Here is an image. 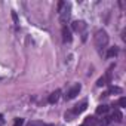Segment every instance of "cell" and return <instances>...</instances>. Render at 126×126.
<instances>
[{
    "label": "cell",
    "instance_id": "cell-1",
    "mask_svg": "<svg viewBox=\"0 0 126 126\" xmlns=\"http://www.w3.org/2000/svg\"><path fill=\"white\" fill-rule=\"evenodd\" d=\"M94 42H95V46H96V49L99 52L104 50L107 47V45H108V34H107V31L105 30H98L95 33V36H94Z\"/></svg>",
    "mask_w": 126,
    "mask_h": 126
},
{
    "label": "cell",
    "instance_id": "cell-2",
    "mask_svg": "<svg viewBox=\"0 0 126 126\" xmlns=\"http://www.w3.org/2000/svg\"><path fill=\"white\" fill-rule=\"evenodd\" d=\"M58 11H59L61 22H64V25H65V22H67L68 18H70V5H68V3H64V2H61L59 6H58Z\"/></svg>",
    "mask_w": 126,
    "mask_h": 126
},
{
    "label": "cell",
    "instance_id": "cell-3",
    "mask_svg": "<svg viewBox=\"0 0 126 126\" xmlns=\"http://www.w3.org/2000/svg\"><path fill=\"white\" fill-rule=\"evenodd\" d=\"M80 89H82V86L80 85H74L68 92H67V95H65V98L67 99H73V98H76L77 95H79V92H80Z\"/></svg>",
    "mask_w": 126,
    "mask_h": 126
},
{
    "label": "cell",
    "instance_id": "cell-4",
    "mask_svg": "<svg viewBox=\"0 0 126 126\" xmlns=\"http://www.w3.org/2000/svg\"><path fill=\"white\" fill-rule=\"evenodd\" d=\"M71 31L67 25H62V42L64 43H70L71 42Z\"/></svg>",
    "mask_w": 126,
    "mask_h": 126
},
{
    "label": "cell",
    "instance_id": "cell-5",
    "mask_svg": "<svg viewBox=\"0 0 126 126\" xmlns=\"http://www.w3.org/2000/svg\"><path fill=\"white\" fill-rule=\"evenodd\" d=\"M59 95H61V91L59 89H56L55 92H52L50 95H49V98H47V101L50 102V104H55L58 99H59Z\"/></svg>",
    "mask_w": 126,
    "mask_h": 126
},
{
    "label": "cell",
    "instance_id": "cell-6",
    "mask_svg": "<svg viewBox=\"0 0 126 126\" xmlns=\"http://www.w3.org/2000/svg\"><path fill=\"white\" fill-rule=\"evenodd\" d=\"M85 22L83 21H74L73 22V30H76V31H82V30H85Z\"/></svg>",
    "mask_w": 126,
    "mask_h": 126
},
{
    "label": "cell",
    "instance_id": "cell-7",
    "mask_svg": "<svg viewBox=\"0 0 126 126\" xmlns=\"http://www.w3.org/2000/svg\"><path fill=\"white\" fill-rule=\"evenodd\" d=\"M86 105H88V104H86V101H83L80 105H76V107H74L73 113H74V114H80L82 111H85V110H86Z\"/></svg>",
    "mask_w": 126,
    "mask_h": 126
},
{
    "label": "cell",
    "instance_id": "cell-8",
    "mask_svg": "<svg viewBox=\"0 0 126 126\" xmlns=\"http://www.w3.org/2000/svg\"><path fill=\"white\" fill-rule=\"evenodd\" d=\"M117 53H119V49L117 47H110L108 52H107V56L108 58H114V56H117Z\"/></svg>",
    "mask_w": 126,
    "mask_h": 126
},
{
    "label": "cell",
    "instance_id": "cell-9",
    "mask_svg": "<svg viewBox=\"0 0 126 126\" xmlns=\"http://www.w3.org/2000/svg\"><path fill=\"white\" fill-rule=\"evenodd\" d=\"M111 119H113V120H116V122H119V123H120V122H122V119H123V116H122V113H120V111H119V110H116V111H114V113H113V117H111Z\"/></svg>",
    "mask_w": 126,
    "mask_h": 126
},
{
    "label": "cell",
    "instance_id": "cell-10",
    "mask_svg": "<svg viewBox=\"0 0 126 126\" xmlns=\"http://www.w3.org/2000/svg\"><path fill=\"white\" fill-rule=\"evenodd\" d=\"M108 111V105H99L96 108V114H105Z\"/></svg>",
    "mask_w": 126,
    "mask_h": 126
},
{
    "label": "cell",
    "instance_id": "cell-11",
    "mask_svg": "<svg viewBox=\"0 0 126 126\" xmlns=\"http://www.w3.org/2000/svg\"><path fill=\"white\" fill-rule=\"evenodd\" d=\"M85 125H86V126H89V125H91V126H94V125H95V119H94V117H86Z\"/></svg>",
    "mask_w": 126,
    "mask_h": 126
},
{
    "label": "cell",
    "instance_id": "cell-12",
    "mask_svg": "<svg viewBox=\"0 0 126 126\" xmlns=\"http://www.w3.org/2000/svg\"><path fill=\"white\" fill-rule=\"evenodd\" d=\"M105 82H107V77H101V79H98V82H96V86H104V85H107Z\"/></svg>",
    "mask_w": 126,
    "mask_h": 126
},
{
    "label": "cell",
    "instance_id": "cell-13",
    "mask_svg": "<svg viewBox=\"0 0 126 126\" xmlns=\"http://www.w3.org/2000/svg\"><path fill=\"white\" fill-rule=\"evenodd\" d=\"M22 125H24V119H21V117L15 119V122H14V126H22Z\"/></svg>",
    "mask_w": 126,
    "mask_h": 126
},
{
    "label": "cell",
    "instance_id": "cell-14",
    "mask_svg": "<svg viewBox=\"0 0 126 126\" xmlns=\"http://www.w3.org/2000/svg\"><path fill=\"white\" fill-rule=\"evenodd\" d=\"M119 105H120L122 108H123V107H126V98H125V96H122V98L119 99Z\"/></svg>",
    "mask_w": 126,
    "mask_h": 126
},
{
    "label": "cell",
    "instance_id": "cell-15",
    "mask_svg": "<svg viewBox=\"0 0 126 126\" xmlns=\"http://www.w3.org/2000/svg\"><path fill=\"white\" fill-rule=\"evenodd\" d=\"M110 92H117V94H120V92H122V89H120V88H117V86H111V88H110Z\"/></svg>",
    "mask_w": 126,
    "mask_h": 126
},
{
    "label": "cell",
    "instance_id": "cell-16",
    "mask_svg": "<svg viewBox=\"0 0 126 126\" xmlns=\"http://www.w3.org/2000/svg\"><path fill=\"white\" fill-rule=\"evenodd\" d=\"M30 126H45L43 123H40V122H31L30 123Z\"/></svg>",
    "mask_w": 126,
    "mask_h": 126
},
{
    "label": "cell",
    "instance_id": "cell-17",
    "mask_svg": "<svg viewBox=\"0 0 126 126\" xmlns=\"http://www.w3.org/2000/svg\"><path fill=\"white\" fill-rule=\"evenodd\" d=\"M12 18H14V21H15V24H18V18H16V14H15V12L12 14Z\"/></svg>",
    "mask_w": 126,
    "mask_h": 126
},
{
    "label": "cell",
    "instance_id": "cell-18",
    "mask_svg": "<svg viewBox=\"0 0 126 126\" xmlns=\"http://www.w3.org/2000/svg\"><path fill=\"white\" fill-rule=\"evenodd\" d=\"M5 123V119H3V114H0V126Z\"/></svg>",
    "mask_w": 126,
    "mask_h": 126
}]
</instances>
